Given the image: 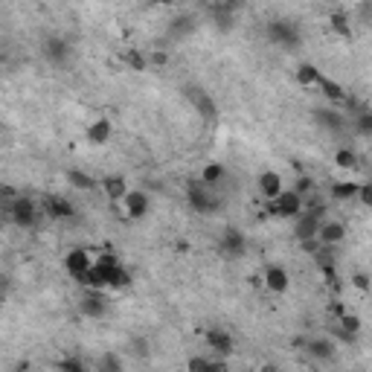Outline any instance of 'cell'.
Segmentation results:
<instances>
[{
	"instance_id": "6da1fadb",
	"label": "cell",
	"mask_w": 372,
	"mask_h": 372,
	"mask_svg": "<svg viewBox=\"0 0 372 372\" xmlns=\"http://www.w3.org/2000/svg\"><path fill=\"white\" fill-rule=\"evenodd\" d=\"M186 201H190V207L198 209V212H219V207H221L219 190L204 183V180H192L186 186Z\"/></svg>"
},
{
	"instance_id": "7a4b0ae2",
	"label": "cell",
	"mask_w": 372,
	"mask_h": 372,
	"mask_svg": "<svg viewBox=\"0 0 372 372\" xmlns=\"http://www.w3.org/2000/svg\"><path fill=\"white\" fill-rule=\"evenodd\" d=\"M4 209L12 219V224H18V227H33L38 219V209L29 198H12L9 204H4Z\"/></svg>"
},
{
	"instance_id": "3957f363",
	"label": "cell",
	"mask_w": 372,
	"mask_h": 372,
	"mask_svg": "<svg viewBox=\"0 0 372 372\" xmlns=\"http://www.w3.org/2000/svg\"><path fill=\"white\" fill-rule=\"evenodd\" d=\"M270 204V212L273 215H279V219H297V215L302 212V195H297L294 190H283L273 201H268Z\"/></svg>"
},
{
	"instance_id": "277c9868",
	"label": "cell",
	"mask_w": 372,
	"mask_h": 372,
	"mask_svg": "<svg viewBox=\"0 0 372 372\" xmlns=\"http://www.w3.org/2000/svg\"><path fill=\"white\" fill-rule=\"evenodd\" d=\"M268 35H270V41L273 44H279V47H297V41H300V33H297V26L294 23H288V21H273L270 26H268Z\"/></svg>"
},
{
	"instance_id": "5b68a950",
	"label": "cell",
	"mask_w": 372,
	"mask_h": 372,
	"mask_svg": "<svg viewBox=\"0 0 372 372\" xmlns=\"http://www.w3.org/2000/svg\"><path fill=\"white\" fill-rule=\"evenodd\" d=\"M79 308H82V314H84V317L99 320V317H105V312H108V300H105L102 291L87 288L84 297H82V302H79Z\"/></svg>"
},
{
	"instance_id": "8992f818",
	"label": "cell",
	"mask_w": 372,
	"mask_h": 372,
	"mask_svg": "<svg viewBox=\"0 0 372 372\" xmlns=\"http://www.w3.org/2000/svg\"><path fill=\"white\" fill-rule=\"evenodd\" d=\"M183 93H186V99H190V102L195 105V111H198L204 119H215V114H219V111H215V102H212V97H209V93H207L204 87L190 84Z\"/></svg>"
},
{
	"instance_id": "52a82bcc",
	"label": "cell",
	"mask_w": 372,
	"mask_h": 372,
	"mask_svg": "<svg viewBox=\"0 0 372 372\" xmlns=\"http://www.w3.org/2000/svg\"><path fill=\"white\" fill-rule=\"evenodd\" d=\"M65 268L70 270V276L73 279H84V273L93 268V256L87 253V251H82V247H76V251H70L67 256H65Z\"/></svg>"
},
{
	"instance_id": "ba28073f",
	"label": "cell",
	"mask_w": 372,
	"mask_h": 372,
	"mask_svg": "<svg viewBox=\"0 0 372 372\" xmlns=\"http://www.w3.org/2000/svg\"><path fill=\"white\" fill-rule=\"evenodd\" d=\"M207 346H209V355L227 358V355L233 352V337H230L224 329H209V332H207Z\"/></svg>"
},
{
	"instance_id": "9c48e42d",
	"label": "cell",
	"mask_w": 372,
	"mask_h": 372,
	"mask_svg": "<svg viewBox=\"0 0 372 372\" xmlns=\"http://www.w3.org/2000/svg\"><path fill=\"white\" fill-rule=\"evenodd\" d=\"M186 372H227V361L215 355H195L186 363Z\"/></svg>"
},
{
	"instance_id": "30bf717a",
	"label": "cell",
	"mask_w": 372,
	"mask_h": 372,
	"mask_svg": "<svg viewBox=\"0 0 372 372\" xmlns=\"http://www.w3.org/2000/svg\"><path fill=\"white\" fill-rule=\"evenodd\" d=\"M122 207H126L128 219H143V215L148 212V195L140 192V190H128L126 198H122Z\"/></svg>"
},
{
	"instance_id": "8fae6325",
	"label": "cell",
	"mask_w": 372,
	"mask_h": 372,
	"mask_svg": "<svg viewBox=\"0 0 372 372\" xmlns=\"http://www.w3.org/2000/svg\"><path fill=\"white\" fill-rule=\"evenodd\" d=\"M344 224H340V221H323L320 224V230H317V244L320 247H332V244H337V241H344Z\"/></svg>"
},
{
	"instance_id": "7c38bea8",
	"label": "cell",
	"mask_w": 372,
	"mask_h": 372,
	"mask_svg": "<svg viewBox=\"0 0 372 372\" xmlns=\"http://www.w3.org/2000/svg\"><path fill=\"white\" fill-rule=\"evenodd\" d=\"M265 285H268V291H273V294H285L288 291V270L285 268H279V265H270L268 270H265Z\"/></svg>"
},
{
	"instance_id": "4fadbf2b",
	"label": "cell",
	"mask_w": 372,
	"mask_h": 372,
	"mask_svg": "<svg viewBox=\"0 0 372 372\" xmlns=\"http://www.w3.org/2000/svg\"><path fill=\"white\" fill-rule=\"evenodd\" d=\"M283 190H285V186H283V175H279V172H262L259 175V192H262V198L273 201Z\"/></svg>"
},
{
	"instance_id": "5bb4252c",
	"label": "cell",
	"mask_w": 372,
	"mask_h": 372,
	"mask_svg": "<svg viewBox=\"0 0 372 372\" xmlns=\"http://www.w3.org/2000/svg\"><path fill=\"white\" fill-rule=\"evenodd\" d=\"M44 209H47V215L50 219H70L73 215V204L67 201V198H58V195H50L47 201H44Z\"/></svg>"
},
{
	"instance_id": "9a60e30c",
	"label": "cell",
	"mask_w": 372,
	"mask_h": 372,
	"mask_svg": "<svg viewBox=\"0 0 372 372\" xmlns=\"http://www.w3.org/2000/svg\"><path fill=\"white\" fill-rule=\"evenodd\" d=\"M221 251L227 256H241L244 253V236L239 230H227L224 239H221Z\"/></svg>"
},
{
	"instance_id": "2e32d148",
	"label": "cell",
	"mask_w": 372,
	"mask_h": 372,
	"mask_svg": "<svg viewBox=\"0 0 372 372\" xmlns=\"http://www.w3.org/2000/svg\"><path fill=\"white\" fill-rule=\"evenodd\" d=\"M87 140H90V143H97V146L108 143V140H111V122H108V119L93 122V126H90V131H87Z\"/></svg>"
},
{
	"instance_id": "e0dca14e",
	"label": "cell",
	"mask_w": 372,
	"mask_h": 372,
	"mask_svg": "<svg viewBox=\"0 0 372 372\" xmlns=\"http://www.w3.org/2000/svg\"><path fill=\"white\" fill-rule=\"evenodd\" d=\"M102 190L108 192V198L111 201H122V198H126V180H122V177H105L102 180Z\"/></svg>"
},
{
	"instance_id": "ac0fdd59",
	"label": "cell",
	"mask_w": 372,
	"mask_h": 372,
	"mask_svg": "<svg viewBox=\"0 0 372 372\" xmlns=\"http://www.w3.org/2000/svg\"><path fill=\"white\" fill-rule=\"evenodd\" d=\"M358 186H361V183H355V180H340V183L332 186V198H337V201H349V198L358 195Z\"/></svg>"
},
{
	"instance_id": "d6986e66",
	"label": "cell",
	"mask_w": 372,
	"mask_h": 372,
	"mask_svg": "<svg viewBox=\"0 0 372 372\" xmlns=\"http://www.w3.org/2000/svg\"><path fill=\"white\" fill-rule=\"evenodd\" d=\"M93 372H122V361L114 352H108V355H102L97 363H93Z\"/></svg>"
},
{
	"instance_id": "ffe728a7",
	"label": "cell",
	"mask_w": 372,
	"mask_h": 372,
	"mask_svg": "<svg viewBox=\"0 0 372 372\" xmlns=\"http://www.w3.org/2000/svg\"><path fill=\"white\" fill-rule=\"evenodd\" d=\"M308 355H314L320 361H329V358H334V346L329 344V340H312V344H308Z\"/></svg>"
},
{
	"instance_id": "44dd1931",
	"label": "cell",
	"mask_w": 372,
	"mask_h": 372,
	"mask_svg": "<svg viewBox=\"0 0 372 372\" xmlns=\"http://www.w3.org/2000/svg\"><path fill=\"white\" fill-rule=\"evenodd\" d=\"M317 87L326 93L329 99H334V102L344 99V90H340V84H334V82H332L329 76H323V73H320V79H317Z\"/></svg>"
},
{
	"instance_id": "7402d4cb",
	"label": "cell",
	"mask_w": 372,
	"mask_h": 372,
	"mask_svg": "<svg viewBox=\"0 0 372 372\" xmlns=\"http://www.w3.org/2000/svg\"><path fill=\"white\" fill-rule=\"evenodd\" d=\"M221 177H224V166H219V163H209V166L204 169V175H201V180L209 183V186H215V190L221 186Z\"/></svg>"
},
{
	"instance_id": "603a6c76",
	"label": "cell",
	"mask_w": 372,
	"mask_h": 372,
	"mask_svg": "<svg viewBox=\"0 0 372 372\" xmlns=\"http://www.w3.org/2000/svg\"><path fill=\"white\" fill-rule=\"evenodd\" d=\"M317 79H320V70L314 65H300V70H297L300 84H317Z\"/></svg>"
},
{
	"instance_id": "cb8c5ba5",
	"label": "cell",
	"mask_w": 372,
	"mask_h": 372,
	"mask_svg": "<svg viewBox=\"0 0 372 372\" xmlns=\"http://www.w3.org/2000/svg\"><path fill=\"white\" fill-rule=\"evenodd\" d=\"M67 53H70V47L61 41V38H50V41H47V55H50L53 61H61Z\"/></svg>"
},
{
	"instance_id": "d4e9b609",
	"label": "cell",
	"mask_w": 372,
	"mask_h": 372,
	"mask_svg": "<svg viewBox=\"0 0 372 372\" xmlns=\"http://www.w3.org/2000/svg\"><path fill=\"white\" fill-rule=\"evenodd\" d=\"M67 177H70V183L76 186V190H93V186H97V180H93L90 175H84V172H76V169H73Z\"/></svg>"
},
{
	"instance_id": "484cf974",
	"label": "cell",
	"mask_w": 372,
	"mask_h": 372,
	"mask_svg": "<svg viewBox=\"0 0 372 372\" xmlns=\"http://www.w3.org/2000/svg\"><path fill=\"white\" fill-rule=\"evenodd\" d=\"M317 116H320V122H323V126H329L332 131H340V128H344V116H340V114H334V111H320Z\"/></svg>"
},
{
	"instance_id": "4316f807",
	"label": "cell",
	"mask_w": 372,
	"mask_h": 372,
	"mask_svg": "<svg viewBox=\"0 0 372 372\" xmlns=\"http://www.w3.org/2000/svg\"><path fill=\"white\" fill-rule=\"evenodd\" d=\"M337 166H344V169H352L355 166V154L352 151H337Z\"/></svg>"
},
{
	"instance_id": "83f0119b",
	"label": "cell",
	"mask_w": 372,
	"mask_h": 372,
	"mask_svg": "<svg viewBox=\"0 0 372 372\" xmlns=\"http://www.w3.org/2000/svg\"><path fill=\"white\" fill-rule=\"evenodd\" d=\"M134 355H148V349H146V340H134Z\"/></svg>"
},
{
	"instance_id": "f1b7e54d",
	"label": "cell",
	"mask_w": 372,
	"mask_h": 372,
	"mask_svg": "<svg viewBox=\"0 0 372 372\" xmlns=\"http://www.w3.org/2000/svg\"><path fill=\"white\" fill-rule=\"evenodd\" d=\"M355 285H358V288H366V276H355Z\"/></svg>"
},
{
	"instance_id": "f546056e",
	"label": "cell",
	"mask_w": 372,
	"mask_h": 372,
	"mask_svg": "<svg viewBox=\"0 0 372 372\" xmlns=\"http://www.w3.org/2000/svg\"><path fill=\"white\" fill-rule=\"evenodd\" d=\"M262 372H276V369H273V366H265V369H262Z\"/></svg>"
}]
</instances>
